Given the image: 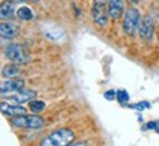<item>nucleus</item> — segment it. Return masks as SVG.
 <instances>
[{"mask_svg":"<svg viewBox=\"0 0 159 146\" xmlns=\"http://www.w3.org/2000/svg\"><path fill=\"white\" fill-rule=\"evenodd\" d=\"M75 139V133L70 129H57L44 137L39 146H67Z\"/></svg>","mask_w":159,"mask_h":146,"instance_id":"f257e3e1","label":"nucleus"},{"mask_svg":"<svg viewBox=\"0 0 159 146\" xmlns=\"http://www.w3.org/2000/svg\"><path fill=\"white\" fill-rule=\"evenodd\" d=\"M10 124L15 127H19V129H43L45 126V120L38 114L34 116H16L10 118Z\"/></svg>","mask_w":159,"mask_h":146,"instance_id":"f03ea898","label":"nucleus"},{"mask_svg":"<svg viewBox=\"0 0 159 146\" xmlns=\"http://www.w3.org/2000/svg\"><path fill=\"white\" fill-rule=\"evenodd\" d=\"M5 56L9 58L12 63H16V64H25L29 62V53L28 50L25 48V45L22 44H10L7 45L5 50Z\"/></svg>","mask_w":159,"mask_h":146,"instance_id":"7ed1b4c3","label":"nucleus"},{"mask_svg":"<svg viewBox=\"0 0 159 146\" xmlns=\"http://www.w3.org/2000/svg\"><path fill=\"white\" fill-rule=\"evenodd\" d=\"M140 22H142V18H140L139 10L136 7H131V9H127L124 13V21H123V29L127 35H134L137 31H139Z\"/></svg>","mask_w":159,"mask_h":146,"instance_id":"20e7f679","label":"nucleus"},{"mask_svg":"<svg viewBox=\"0 0 159 146\" xmlns=\"http://www.w3.org/2000/svg\"><path fill=\"white\" fill-rule=\"evenodd\" d=\"M25 86V82L22 79H6L3 82L0 83V94L5 95V94H15V92H19L22 91Z\"/></svg>","mask_w":159,"mask_h":146,"instance_id":"39448f33","label":"nucleus"},{"mask_svg":"<svg viewBox=\"0 0 159 146\" xmlns=\"http://www.w3.org/2000/svg\"><path fill=\"white\" fill-rule=\"evenodd\" d=\"M92 18H93V22L97 25L107 26L108 19H110V13H108L107 5H93V7H92Z\"/></svg>","mask_w":159,"mask_h":146,"instance_id":"423d86ee","label":"nucleus"},{"mask_svg":"<svg viewBox=\"0 0 159 146\" xmlns=\"http://www.w3.org/2000/svg\"><path fill=\"white\" fill-rule=\"evenodd\" d=\"M35 97H37V92H35V91H32V89H22L19 92H15L12 97L6 98V99H7V102H10V104L22 105L25 102H31L32 99H35Z\"/></svg>","mask_w":159,"mask_h":146,"instance_id":"0eeeda50","label":"nucleus"},{"mask_svg":"<svg viewBox=\"0 0 159 146\" xmlns=\"http://www.w3.org/2000/svg\"><path fill=\"white\" fill-rule=\"evenodd\" d=\"M153 34H155V24H153V19L150 16H146L145 19L140 22V26H139V35L142 39L145 41H150L153 38Z\"/></svg>","mask_w":159,"mask_h":146,"instance_id":"6e6552de","label":"nucleus"},{"mask_svg":"<svg viewBox=\"0 0 159 146\" xmlns=\"http://www.w3.org/2000/svg\"><path fill=\"white\" fill-rule=\"evenodd\" d=\"M0 111L6 114L9 117H16V116H24L26 114V108L22 105H16V104H10L7 101H2L0 102Z\"/></svg>","mask_w":159,"mask_h":146,"instance_id":"1a4fd4ad","label":"nucleus"},{"mask_svg":"<svg viewBox=\"0 0 159 146\" xmlns=\"http://www.w3.org/2000/svg\"><path fill=\"white\" fill-rule=\"evenodd\" d=\"M124 0H110L108 2V13L112 19H120L124 13Z\"/></svg>","mask_w":159,"mask_h":146,"instance_id":"9d476101","label":"nucleus"},{"mask_svg":"<svg viewBox=\"0 0 159 146\" xmlns=\"http://www.w3.org/2000/svg\"><path fill=\"white\" fill-rule=\"evenodd\" d=\"M19 32L18 26L13 24H9V22H2L0 24V37L6 39H13Z\"/></svg>","mask_w":159,"mask_h":146,"instance_id":"9b49d317","label":"nucleus"},{"mask_svg":"<svg viewBox=\"0 0 159 146\" xmlns=\"http://www.w3.org/2000/svg\"><path fill=\"white\" fill-rule=\"evenodd\" d=\"M2 75H3V78H6V79L16 78V76H19V75H20V69H19V66H18L16 63L7 64V66H5V67H3Z\"/></svg>","mask_w":159,"mask_h":146,"instance_id":"f8f14e48","label":"nucleus"},{"mask_svg":"<svg viewBox=\"0 0 159 146\" xmlns=\"http://www.w3.org/2000/svg\"><path fill=\"white\" fill-rule=\"evenodd\" d=\"M15 13V5L13 2H3L0 3V19H6L13 16Z\"/></svg>","mask_w":159,"mask_h":146,"instance_id":"ddd939ff","label":"nucleus"},{"mask_svg":"<svg viewBox=\"0 0 159 146\" xmlns=\"http://www.w3.org/2000/svg\"><path fill=\"white\" fill-rule=\"evenodd\" d=\"M16 16L22 21H31L34 18V13H32V10L29 9L28 6H22V7L16 10Z\"/></svg>","mask_w":159,"mask_h":146,"instance_id":"4468645a","label":"nucleus"},{"mask_svg":"<svg viewBox=\"0 0 159 146\" xmlns=\"http://www.w3.org/2000/svg\"><path fill=\"white\" fill-rule=\"evenodd\" d=\"M29 110L32 112H35V114H38V112L45 110V102L39 101V99H32V101L29 102Z\"/></svg>","mask_w":159,"mask_h":146,"instance_id":"2eb2a0df","label":"nucleus"},{"mask_svg":"<svg viewBox=\"0 0 159 146\" xmlns=\"http://www.w3.org/2000/svg\"><path fill=\"white\" fill-rule=\"evenodd\" d=\"M117 99H118V102H121V104H124V102L129 101V94H127V91H124V89H120V91H117Z\"/></svg>","mask_w":159,"mask_h":146,"instance_id":"dca6fc26","label":"nucleus"},{"mask_svg":"<svg viewBox=\"0 0 159 146\" xmlns=\"http://www.w3.org/2000/svg\"><path fill=\"white\" fill-rule=\"evenodd\" d=\"M131 108H136V110H145V108H149V104H148V102H140V104L131 105Z\"/></svg>","mask_w":159,"mask_h":146,"instance_id":"f3484780","label":"nucleus"},{"mask_svg":"<svg viewBox=\"0 0 159 146\" xmlns=\"http://www.w3.org/2000/svg\"><path fill=\"white\" fill-rule=\"evenodd\" d=\"M104 97H105L107 99H110V101H111V99H114V98L117 97V92H116V91H107Z\"/></svg>","mask_w":159,"mask_h":146,"instance_id":"a211bd4d","label":"nucleus"},{"mask_svg":"<svg viewBox=\"0 0 159 146\" xmlns=\"http://www.w3.org/2000/svg\"><path fill=\"white\" fill-rule=\"evenodd\" d=\"M67 146H88L85 142H72L70 145H67Z\"/></svg>","mask_w":159,"mask_h":146,"instance_id":"6ab92c4d","label":"nucleus"},{"mask_svg":"<svg viewBox=\"0 0 159 146\" xmlns=\"http://www.w3.org/2000/svg\"><path fill=\"white\" fill-rule=\"evenodd\" d=\"M107 2L110 0H93V5H107Z\"/></svg>","mask_w":159,"mask_h":146,"instance_id":"aec40b11","label":"nucleus"},{"mask_svg":"<svg viewBox=\"0 0 159 146\" xmlns=\"http://www.w3.org/2000/svg\"><path fill=\"white\" fill-rule=\"evenodd\" d=\"M12 2H13V3H22L24 0H12Z\"/></svg>","mask_w":159,"mask_h":146,"instance_id":"412c9836","label":"nucleus"},{"mask_svg":"<svg viewBox=\"0 0 159 146\" xmlns=\"http://www.w3.org/2000/svg\"><path fill=\"white\" fill-rule=\"evenodd\" d=\"M32 2H39V0H32Z\"/></svg>","mask_w":159,"mask_h":146,"instance_id":"4be33fe9","label":"nucleus"},{"mask_svg":"<svg viewBox=\"0 0 159 146\" xmlns=\"http://www.w3.org/2000/svg\"><path fill=\"white\" fill-rule=\"evenodd\" d=\"M158 2H159V0H158Z\"/></svg>","mask_w":159,"mask_h":146,"instance_id":"5701e85b","label":"nucleus"}]
</instances>
